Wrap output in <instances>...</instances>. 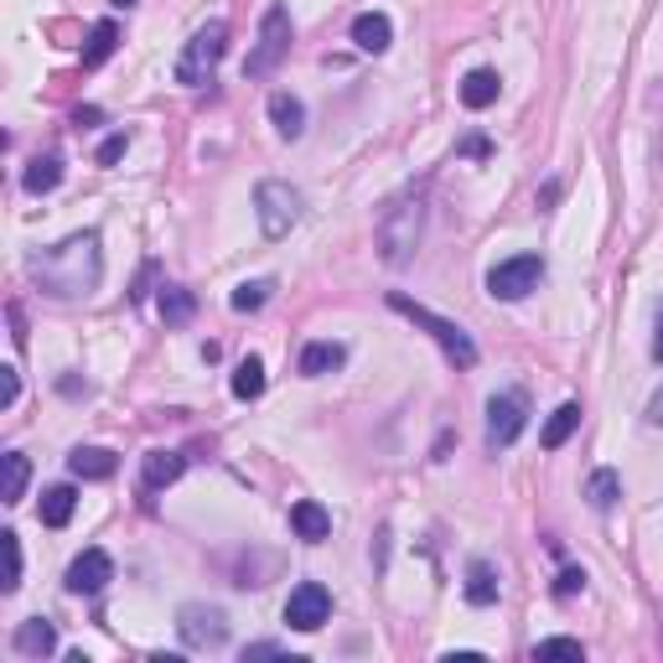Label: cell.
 I'll list each match as a JSON object with an SVG mask.
<instances>
[{"mask_svg":"<svg viewBox=\"0 0 663 663\" xmlns=\"http://www.w3.org/2000/svg\"><path fill=\"white\" fill-rule=\"evenodd\" d=\"M26 270L53 301H83V295L98 291V275H104V249H98V234L83 229V234H68L53 249H37L26 259Z\"/></svg>","mask_w":663,"mask_h":663,"instance_id":"obj_1","label":"cell"},{"mask_svg":"<svg viewBox=\"0 0 663 663\" xmlns=\"http://www.w3.org/2000/svg\"><path fill=\"white\" fill-rule=\"evenodd\" d=\"M426 193H430V182H410V187H399V193L379 208L373 234H379V254H384V265H410V259H415L420 234H426Z\"/></svg>","mask_w":663,"mask_h":663,"instance_id":"obj_2","label":"cell"},{"mask_svg":"<svg viewBox=\"0 0 663 663\" xmlns=\"http://www.w3.org/2000/svg\"><path fill=\"white\" fill-rule=\"evenodd\" d=\"M389 306H394L399 316H410L415 327H426L430 337L441 342V352H446V358L456 363V369H477V342L467 337V327H456V322H446V316H435L430 306L410 301L405 291H394V295H389Z\"/></svg>","mask_w":663,"mask_h":663,"instance_id":"obj_3","label":"cell"},{"mask_svg":"<svg viewBox=\"0 0 663 663\" xmlns=\"http://www.w3.org/2000/svg\"><path fill=\"white\" fill-rule=\"evenodd\" d=\"M229 53V21H208V26H197L193 42L182 47V58H176V83H213L218 62Z\"/></svg>","mask_w":663,"mask_h":663,"instance_id":"obj_4","label":"cell"},{"mask_svg":"<svg viewBox=\"0 0 663 663\" xmlns=\"http://www.w3.org/2000/svg\"><path fill=\"white\" fill-rule=\"evenodd\" d=\"M286 53H291V11L286 5H270L265 21H259V42H254L249 58H244V79H270Z\"/></svg>","mask_w":663,"mask_h":663,"instance_id":"obj_5","label":"cell"},{"mask_svg":"<svg viewBox=\"0 0 663 663\" xmlns=\"http://www.w3.org/2000/svg\"><path fill=\"white\" fill-rule=\"evenodd\" d=\"M254 213H259V234L265 239H286L301 218V193L291 182H259L254 187Z\"/></svg>","mask_w":663,"mask_h":663,"instance_id":"obj_6","label":"cell"},{"mask_svg":"<svg viewBox=\"0 0 663 663\" xmlns=\"http://www.w3.org/2000/svg\"><path fill=\"white\" fill-rule=\"evenodd\" d=\"M176 632H182V643L197 648V653L223 648L229 643V612H223V606H208V602H187L176 612Z\"/></svg>","mask_w":663,"mask_h":663,"instance_id":"obj_7","label":"cell"},{"mask_svg":"<svg viewBox=\"0 0 663 663\" xmlns=\"http://www.w3.org/2000/svg\"><path fill=\"white\" fill-rule=\"evenodd\" d=\"M539 280H545V259L539 254H513V259L488 270V295L492 301H524L528 291H539Z\"/></svg>","mask_w":663,"mask_h":663,"instance_id":"obj_8","label":"cell"},{"mask_svg":"<svg viewBox=\"0 0 663 663\" xmlns=\"http://www.w3.org/2000/svg\"><path fill=\"white\" fill-rule=\"evenodd\" d=\"M528 426V394L503 389L488 399V451H508Z\"/></svg>","mask_w":663,"mask_h":663,"instance_id":"obj_9","label":"cell"},{"mask_svg":"<svg viewBox=\"0 0 663 663\" xmlns=\"http://www.w3.org/2000/svg\"><path fill=\"white\" fill-rule=\"evenodd\" d=\"M332 617V596L322 581H301L291 591V602H286V623L295 627V632H316V627Z\"/></svg>","mask_w":663,"mask_h":663,"instance_id":"obj_10","label":"cell"},{"mask_svg":"<svg viewBox=\"0 0 663 663\" xmlns=\"http://www.w3.org/2000/svg\"><path fill=\"white\" fill-rule=\"evenodd\" d=\"M109 581H115V560L104 549H83L79 560L68 566V591L73 596H98Z\"/></svg>","mask_w":663,"mask_h":663,"instance_id":"obj_11","label":"cell"},{"mask_svg":"<svg viewBox=\"0 0 663 663\" xmlns=\"http://www.w3.org/2000/svg\"><path fill=\"white\" fill-rule=\"evenodd\" d=\"M182 472H187V456H176V451H146L140 482H146V492H161V488H172Z\"/></svg>","mask_w":663,"mask_h":663,"instance_id":"obj_12","label":"cell"},{"mask_svg":"<svg viewBox=\"0 0 663 663\" xmlns=\"http://www.w3.org/2000/svg\"><path fill=\"white\" fill-rule=\"evenodd\" d=\"M11 648H16L21 659H47V653L58 648V632H53V623H47V617H26V623L16 627Z\"/></svg>","mask_w":663,"mask_h":663,"instance_id":"obj_13","label":"cell"},{"mask_svg":"<svg viewBox=\"0 0 663 663\" xmlns=\"http://www.w3.org/2000/svg\"><path fill=\"white\" fill-rule=\"evenodd\" d=\"M68 472L83 477V482H109L119 472V462H115V451H104V446H79L68 456Z\"/></svg>","mask_w":663,"mask_h":663,"instance_id":"obj_14","label":"cell"},{"mask_svg":"<svg viewBox=\"0 0 663 663\" xmlns=\"http://www.w3.org/2000/svg\"><path fill=\"white\" fill-rule=\"evenodd\" d=\"M352 42H358V53H389V42H394V26L384 11H363V16L352 21Z\"/></svg>","mask_w":663,"mask_h":663,"instance_id":"obj_15","label":"cell"},{"mask_svg":"<svg viewBox=\"0 0 663 663\" xmlns=\"http://www.w3.org/2000/svg\"><path fill=\"white\" fill-rule=\"evenodd\" d=\"M291 528L295 539H306V545H322L332 534V513L322 503H312V498H301V503L291 508Z\"/></svg>","mask_w":663,"mask_h":663,"instance_id":"obj_16","label":"cell"},{"mask_svg":"<svg viewBox=\"0 0 663 663\" xmlns=\"http://www.w3.org/2000/svg\"><path fill=\"white\" fill-rule=\"evenodd\" d=\"M342 363H348V348H342V342H306V348H301V373H306V379L337 373Z\"/></svg>","mask_w":663,"mask_h":663,"instance_id":"obj_17","label":"cell"},{"mask_svg":"<svg viewBox=\"0 0 663 663\" xmlns=\"http://www.w3.org/2000/svg\"><path fill=\"white\" fill-rule=\"evenodd\" d=\"M270 119L286 140H301V130H306V104L295 94H270Z\"/></svg>","mask_w":663,"mask_h":663,"instance_id":"obj_18","label":"cell"},{"mask_svg":"<svg viewBox=\"0 0 663 663\" xmlns=\"http://www.w3.org/2000/svg\"><path fill=\"white\" fill-rule=\"evenodd\" d=\"M498 89H503V79L492 68H477V73L462 79V104L467 109H488V104H498Z\"/></svg>","mask_w":663,"mask_h":663,"instance_id":"obj_19","label":"cell"},{"mask_svg":"<svg viewBox=\"0 0 663 663\" xmlns=\"http://www.w3.org/2000/svg\"><path fill=\"white\" fill-rule=\"evenodd\" d=\"M575 426H581V405L570 399V405H560V410L545 420V430H539V441H545V451H560L575 435Z\"/></svg>","mask_w":663,"mask_h":663,"instance_id":"obj_20","label":"cell"},{"mask_svg":"<svg viewBox=\"0 0 663 663\" xmlns=\"http://www.w3.org/2000/svg\"><path fill=\"white\" fill-rule=\"evenodd\" d=\"M73 508H79V492L68 488V482L47 488V492H42V524H47V528H62L68 519H73Z\"/></svg>","mask_w":663,"mask_h":663,"instance_id":"obj_21","label":"cell"},{"mask_svg":"<svg viewBox=\"0 0 663 663\" xmlns=\"http://www.w3.org/2000/svg\"><path fill=\"white\" fill-rule=\"evenodd\" d=\"M462 591H467L472 606H492V602H498V570H492L488 560H472V566H467V585H462Z\"/></svg>","mask_w":663,"mask_h":663,"instance_id":"obj_22","label":"cell"},{"mask_svg":"<svg viewBox=\"0 0 663 663\" xmlns=\"http://www.w3.org/2000/svg\"><path fill=\"white\" fill-rule=\"evenodd\" d=\"M0 467H5V482H0V503H21V498H26V477H32V462H26L21 451H5V456H0Z\"/></svg>","mask_w":663,"mask_h":663,"instance_id":"obj_23","label":"cell"},{"mask_svg":"<svg viewBox=\"0 0 663 663\" xmlns=\"http://www.w3.org/2000/svg\"><path fill=\"white\" fill-rule=\"evenodd\" d=\"M197 312V295L182 291V286H161V316H166V327H187Z\"/></svg>","mask_w":663,"mask_h":663,"instance_id":"obj_24","label":"cell"},{"mask_svg":"<svg viewBox=\"0 0 663 663\" xmlns=\"http://www.w3.org/2000/svg\"><path fill=\"white\" fill-rule=\"evenodd\" d=\"M58 182H62V161H58V156H37L32 166H26V176H21V187H26L32 197L53 193Z\"/></svg>","mask_w":663,"mask_h":663,"instance_id":"obj_25","label":"cell"},{"mask_svg":"<svg viewBox=\"0 0 663 663\" xmlns=\"http://www.w3.org/2000/svg\"><path fill=\"white\" fill-rule=\"evenodd\" d=\"M585 498H591V508H596V513H606V508L617 503V498H623V477H617V472H591V482H585Z\"/></svg>","mask_w":663,"mask_h":663,"instance_id":"obj_26","label":"cell"},{"mask_svg":"<svg viewBox=\"0 0 663 663\" xmlns=\"http://www.w3.org/2000/svg\"><path fill=\"white\" fill-rule=\"evenodd\" d=\"M115 42H119V26L115 21H98L94 32H89V47H83V68H98V62L115 53Z\"/></svg>","mask_w":663,"mask_h":663,"instance_id":"obj_27","label":"cell"},{"mask_svg":"<svg viewBox=\"0 0 663 663\" xmlns=\"http://www.w3.org/2000/svg\"><path fill=\"white\" fill-rule=\"evenodd\" d=\"M234 394L239 399H259V394H265V363H259V358H244L234 369Z\"/></svg>","mask_w":663,"mask_h":663,"instance_id":"obj_28","label":"cell"},{"mask_svg":"<svg viewBox=\"0 0 663 663\" xmlns=\"http://www.w3.org/2000/svg\"><path fill=\"white\" fill-rule=\"evenodd\" d=\"M0 549H5V581H0V591L11 596V591H16V585H21V539H16V534H11V528L0 534Z\"/></svg>","mask_w":663,"mask_h":663,"instance_id":"obj_29","label":"cell"},{"mask_svg":"<svg viewBox=\"0 0 663 663\" xmlns=\"http://www.w3.org/2000/svg\"><path fill=\"white\" fill-rule=\"evenodd\" d=\"M270 291H275L270 280H244L234 291V312H259V306L270 301Z\"/></svg>","mask_w":663,"mask_h":663,"instance_id":"obj_30","label":"cell"},{"mask_svg":"<svg viewBox=\"0 0 663 663\" xmlns=\"http://www.w3.org/2000/svg\"><path fill=\"white\" fill-rule=\"evenodd\" d=\"M534 659H585V648L575 638H545V643L534 648Z\"/></svg>","mask_w":663,"mask_h":663,"instance_id":"obj_31","label":"cell"},{"mask_svg":"<svg viewBox=\"0 0 663 663\" xmlns=\"http://www.w3.org/2000/svg\"><path fill=\"white\" fill-rule=\"evenodd\" d=\"M575 591H585V570L566 566L560 570V581H555V596H575Z\"/></svg>","mask_w":663,"mask_h":663,"instance_id":"obj_32","label":"cell"},{"mask_svg":"<svg viewBox=\"0 0 663 663\" xmlns=\"http://www.w3.org/2000/svg\"><path fill=\"white\" fill-rule=\"evenodd\" d=\"M16 394H21V373L16 369H0V405L11 410V405H16Z\"/></svg>","mask_w":663,"mask_h":663,"instance_id":"obj_33","label":"cell"},{"mask_svg":"<svg viewBox=\"0 0 663 663\" xmlns=\"http://www.w3.org/2000/svg\"><path fill=\"white\" fill-rule=\"evenodd\" d=\"M125 146H130V136H109L98 146V166H115V161L125 156Z\"/></svg>","mask_w":663,"mask_h":663,"instance_id":"obj_34","label":"cell"},{"mask_svg":"<svg viewBox=\"0 0 663 663\" xmlns=\"http://www.w3.org/2000/svg\"><path fill=\"white\" fill-rule=\"evenodd\" d=\"M244 659H286V648L280 643H249L244 648Z\"/></svg>","mask_w":663,"mask_h":663,"instance_id":"obj_35","label":"cell"},{"mask_svg":"<svg viewBox=\"0 0 663 663\" xmlns=\"http://www.w3.org/2000/svg\"><path fill=\"white\" fill-rule=\"evenodd\" d=\"M648 426H663V384L653 389V399H648Z\"/></svg>","mask_w":663,"mask_h":663,"instance_id":"obj_36","label":"cell"},{"mask_svg":"<svg viewBox=\"0 0 663 663\" xmlns=\"http://www.w3.org/2000/svg\"><path fill=\"white\" fill-rule=\"evenodd\" d=\"M488 151H492V146H488L482 136H467V140H462V156H488Z\"/></svg>","mask_w":663,"mask_h":663,"instance_id":"obj_37","label":"cell"},{"mask_svg":"<svg viewBox=\"0 0 663 663\" xmlns=\"http://www.w3.org/2000/svg\"><path fill=\"white\" fill-rule=\"evenodd\" d=\"M653 358L663 363V312H659V332H653Z\"/></svg>","mask_w":663,"mask_h":663,"instance_id":"obj_38","label":"cell"},{"mask_svg":"<svg viewBox=\"0 0 663 663\" xmlns=\"http://www.w3.org/2000/svg\"><path fill=\"white\" fill-rule=\"evenodd\" d=\"M115 5H136V0H115Z\"/></svg>","mask_w":663,"mask_h":663,"instance_id":"obj_39","label":"cell"}]
</instances>
